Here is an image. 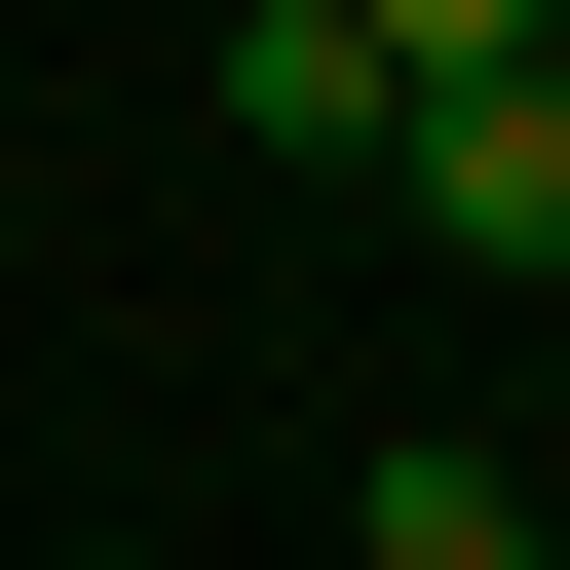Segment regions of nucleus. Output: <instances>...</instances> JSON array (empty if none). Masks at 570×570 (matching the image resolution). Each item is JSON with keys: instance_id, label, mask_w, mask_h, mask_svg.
Returning <instances> with one entry per match:
<instances>
[{"instance_id": "nucleus-3", "label": "nucleus", "mask_w": 570, "mask_h": 570, "mask_svg": "<svg viewBox=\"0 0 570 570\" xmlns=\"http://www.w3.org/2000/svg\"><path fill=\"white\" fill-rule=\"evenodd\" d=\"M343 532H381V570H532V494H494V456H381Z\"/></svg>"}, {"instance_id": "nucleus-4", "label": "nucleus", "mask_w": 570, "mask_h": 570, "mask_svg": "<svg viewBox=\"0 0 570 570\" xmlns=\"http://www.w3.org/2000/svg\"><path fill=\"white\" fill-rule=\"evenodd\" d=\"M532 570H570V532H532Z\"/></svg>"}, {"instance_id": "nucleus-1", "label": "nucleus", "mask_w": 570, "mask_h": 570, "mask_svg": "<svg viewBox=\"0 0 570 570\" xmlns=\"http://www.w3.org/2000/svg\"><path fill=\"white\" fill-rule=\"evenodd\" d=\"M381 39H419V228L494 266V305H570V0H381Z\"/></svg>"}, {"instance_id": "nucleus-2", "label": "nucleus", "mask_w": 570, "mask_h": 570, "mask_svg": "<svg viewBox=\"0 0 570 570\" xmlns=\"http://www.w3.org/2000/svg\"><path fill=\"white\" fill-rule=\"evenodd\" d=\"M228 115L305 153V190H381L419 153V39H381V0H228Z\"/></svg>"}]
</instances>
